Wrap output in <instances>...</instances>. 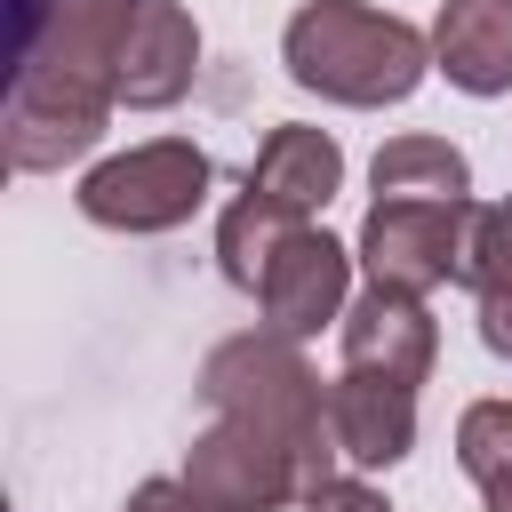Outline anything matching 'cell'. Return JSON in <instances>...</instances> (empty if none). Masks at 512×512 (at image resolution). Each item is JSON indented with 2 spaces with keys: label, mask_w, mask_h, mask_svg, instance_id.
I'll list each match as a JSON object with an SVG mask.
<instances>
[{
  "label": "cell",
  "mask_w": 512,
  "mask_h": 512,
  "mask_svg": "<svg viewBox=\"0 0 512 512\" xmlns=\"http://www.w3.org/2000/svg\"><path fill=\"white\" fill-rule=\"evenodd\" d=\"M256 304H264V328L272 336H320L328 320H344V304H352V248H336L320 224H296L280 248H272V264H264V280H256Z\"/></svg>",
  "instance_id": "cell-7"
},
{
  "label": "cell",
  "mask_w": 512,
  "mask_h": 512,
  "mask_svg": "<svg viewBox=\"0 0 512 512\" xmlns=\"http://www.w3.org/2000/svg\"><path fill=\"white\" fill-rule=\"evenodd\" d=\"M296 224H312V216H288L280 200H264V192H240V200L224 208V224H216V264H224V280L256 296V280H264L272 248H280Z\"/></svg>",
  "instance_id": "cell-14"
},
{
  "label": "cell",
  "mask_w": 512,
  "mask_h": 512,
  "mask_svg": "<svg viewBox=\"0 0 512 512\" xmlns=\"http://www.w3.org/2000/svg\"><path fill=\"white\" fill-rule=\"evenodd\" d=\"M304 512H392L368 480H328V488H312L304 496Z\"/></svg>",
  "instance_id": "cell-18"
},
{
  "label": "cell",
  "mask_w": 512,
  "mask_h": 512,
  "mask_svg": "<svg viewBox=\"0 0 512 512\" xmlns=\"http://www.w3.org/2000/svg\"><path fill=\"white\" fill-rule=\"evenodd\" d=\"M120 512H224V504H208L192 480H136Z\"/></svg>",
  "instance_id": "cell-16"
},
{
  "label": "cell",
  "mask_w": 512,
  "mask_h": 512,
  "mask_svg": "<svg viewBox=\"0 0 512 512\" xmlns=\"http://www.w3.org/2000/svg\"><path fill=\"white\" fill-rule=\"evenodd\" d=\"M376 200H472V168L448 136H392L368 160Z\"/></svg>",
  "instance_id": "cell-13"
},
{
  "label": "cell",
  "mask_w": 512,
  "mask_h": 512,
  "mask_svg": "<svg viewBox=\"0 0 512 512\" xmlns=\"http://www.w3.org/2000/svg\"><path fill=\"white\" fill-rule=\"evenodd\" d=\"M208 176L216 168L192 136H152V144H128L80 176V216L104 232H176L200 216Z\"/></svg>",
  "instance_id": "cell-4"
},
{
  "label": "cell",
  "mask_w": 512,
  "mask_h": 512,
  "mask_svg": "<svg viewBox=\"0 0 512 512\" xmlns=\"http://www.w3.org/2000/svg\"><path fill=\"white\" fill-rule=\"evenodd\" d=\"M184 480H192L208 504H224V512H280L288 496H304L296 456H288L272 432L240 424V416H216V424L184 448Z\"/></svg>",
  "instance_id": "cell-6"
},
{
  "label": "cell",
  "mask_w": 512,
  "mask_h": 512,
  "mask_svg": "<svg viewBox=\"0 0 512 512\" xmlns=\"http://www.w3.org/2000/svg\"><path fill=\"white\" fill-rule=\"evenodd\" d=\"M344 368H368V376H392V384H424L432 360H440V328L424 312V296L408 288H360L344 304Z\"/></svg>",
  "instance_id": "cell-8"
},
{
  "label": "cell",
  "mask_w": 512,
  "mask_h": 512,
  "mask_svg": "<svg viewBox=\"0 0 512 512\" xmlns=\"http://www.w3.org/2000/svg\"><path fill=\"white\" fill-rule=\"evenodd\" d=\"M480 344H488L496 360H512V272H496V280L480 288Z\"/></svg>",
  "instance_id": "cell-17"
},
{
  "label": "cell",
  "mask_w": 512,
  "mask_h": 512,
  "mask_svg": "<svg viewBox=\"0 0 512 512\" xmlns=\"http://www.w3.org/2000/svg\"><path fill=\"white\" fill-rule=\"evenodd\" d=\"M280 64L304 96L376 112V104L416 96V80L432 72V40L408 16L368 8V0H304L280 32Z\"/></svg>",
  "instance_id": "cell-2"
},
{
  "label": "cell",
  "mask_w": 512,
  "mask_h": 512,
  "mask_svg": "<svg viewBox=\"0 0 512 512\" xmlns=\"http://www.w3.org/2000/svg\"><path fill=\"white\" fill-rule=\"evenodd\" d=\"M336 184H344V144L328 128H304V120L272 128L264 152H256V168H248V192L280 200L288 216H320L336 200Z\"/></svg>",
  "instance_id": "cell-12"
},
{
  "label": "cell",
  "mask_w": 512,
  "mask_h": 512,
  "mask_svg": "<svg viewBox=\"0 0 512 512\" xmlns=\"http://www.w3.org/2000/svg\"><path fill=\"white\" fill-rule=\"evenodd\" d=\"M456 464H464L480 488L512 472V400H472V408L456 416Z\"/></svg>",
  "instance_id": "cell-15"
},
{
  "label": "cell",
  "mask_w": 512,
  "mask_h": 512,
  "mask_svg": "<svg viewBox=\"0 0 512 512\" xmlns=\"http://www.w3.org/2000/svg\"><path fill=\"white\" fill-rule=\"evenodd\" d=\"M432 64L464 96L512 88V0H448L432 16Z\"/></svg>",
  "instance_id": "cell-11"
},
{
  "label": "cell",
  "mask_w": 512,
  "mask_h": 512,
  "mask_svg": "<svg viewBox=\"0 0 512 512\" xmlns=\"http://www.w3.org/2000/svg\"><path fill=\"white\" fill-rule=\"evenodd\" d=\"M328 416H336L344 464H360V472H392V464L416 448V384L344 368V376L328 384Z\"/></svg>",
  "instance_id": "cell-9"
},
{
  "label": "cell",
  "mask_w": 512,
  "mask_h": 512,
  "mask_svg": "<svg viewBox=\"0 0 512 512\" xmlns=\"http://www.w3.org/2000/svg\"><path fill=\"white\" fill-rule=\"evenodd\" d=\"M144 0H48L40 24L16 40V88H8V168L40 176L80 152H96L112 104H120V56Z\"/></svg>",
  "instance_id": "cell-1"
},
{
  "label": "cell",
  "mask_w": 512,
  "mask_h": 512,
  "mask_svg": "<svg viewBox=\"0 0 512 512\" xmlns=\"http://www.w3.org/2000/svg\"><path fill=\"white\" fill-rule=\"evenodd\" d=\"M200 72V24L184 0H144L136 32H128V56H120V104L136 112H168Z\"/></svg>",
  "instance_id": "cell-10"
},
{
  "label": "cell",
  "mask_w": 512,
  "mask_h": 512,
  "mask_svg": "<svg viewBox=\"0 0 512 512\" xmlns=\"http://www.w3.org/2000/svg\"><path fill=\"white\" fill-rule=\"evenodd\" d=\"M480 496H488V512H512V472H504V480H488Z\"/></svg>",
  "instance_id": "cell-19"
},
{
  "label": "cell",
  "mask_w": 512,
  "mask_h": 512,
  "mask_svg": "<svg viewBox=\"0 0 512 512\" xmlns=\"http://www.w3.org/2000/svg\"><path fill=\"white\" fill-rule=\"evenodd\" d=\"M200 400L216 416H240L256 432H272L296 472H304V496L336 480V416H328V392L312 376V360L296 352V336H272V328H248V336H224L208 360H200Z\"/></svg>",
  "instance_id": "cell-3"
},
{
  "label": "cell",
  "mask_w": 512,
  "mask_h": 512,
  "mask_svg": "<svg viewBox=\"0 0 512 512\" xmlns=\"http://www.w3.org/2000/svg\"><path fill=\"white\" fill-rule=\"evenodd\" d=\"M464 208L472 200H376L368 224H360V264L376 288H408V296H432V288H456V240H464Z\"/></svg>",
  "instance_id": "cell-5"
}]
</instances>
